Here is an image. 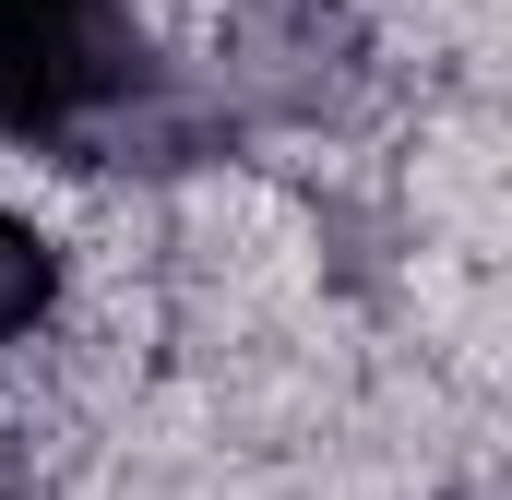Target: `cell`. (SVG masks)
<instances>
[{
  "instance_id": "cell-1",
  "label": "cell",
  "mask_w": 512,
  "mask_h": 500,
  "mask_svg": "<svg viewBox=\"0 0 512 500\" xmlns=\"http://www.w3.org/2000/svg\"><path fill=\"white\" fill-rule=\"evenodd\" d=\"M155 96L131 0H0V131L12 143H120Z\"/></svg>"
},
{
  "instance_id": "cell-2",
  "label": "cell",
  "mask_w": 512,
  "mask_h": 500,
  "mask_svg": "<svg viewBox=\"0 0 512 500\" xmlns=\"http://www.w3.org/2000/svg\"><path fill=\"white\" fill-rule=\"evenodd\" d=\"M48 298H60V250L36 239L24 215H0V358L48 322Z\"/></svg>"
},
{
  "instance_id": "cell-3",
  "label": "cell",
  "mask_w": 512,
  "mask_h": 500,
  "mask_svg": "<svg viewBox=\"0 0 512 500\" xmlns=\"http://www.w3.org/2000/svg\"><path fill=\"white\" fill-rule=\"evenodd\" d=\"M0 500H12V489H0Z\"/></svg>"
}]
</instances>
